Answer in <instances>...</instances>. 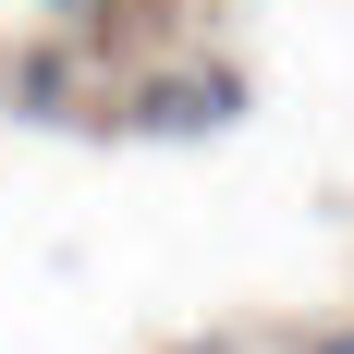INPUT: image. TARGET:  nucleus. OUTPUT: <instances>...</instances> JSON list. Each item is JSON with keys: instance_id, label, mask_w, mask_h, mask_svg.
Listing matches in <instances>:
<instances>
[{"instance_id": "nucleus-1", "label": "nucleus", "mask_w": 354, "mask_h": 354, "mask_svg": "<svg viewBox=\"0 0 354 354\" xmlns=\"http://www.w3.org/2000/svg\"><path fill=\"white\" fill-rule=\"evenodd\" d=\"M318 354H354V330H330V342H318Z\"/></svg>"}]
</instances>
